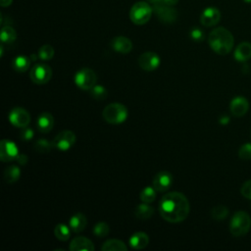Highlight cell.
<instances>
[{
  "instance_id": "6da1fadb",
  "label": "cell",
  "mask_w": 251,
  "mask_h": 251,
  "mask_svg": "<svg viewBox=\"0 0 251 251\" xmlns=\"http://www.w3.org/2000/svg\"><path fill=\"white\" fill-rule=\"evenodd\" d=\"M190 205L188 199L180 192H169L159 202V213L161 217L173 224L183 222L189 215Z\"/></svg>"
},
{
  "instance_id": "7a4b0ae2",
  "label": "cell",
  "mask_w": 251,
  "mask_h": 251,
  "mask_svg": "<svg viewBox=\"0 0 251 251\" xmlns=\"http://www.w3.org/2000/svg\"><path fill=\"white\" fill-rule=\"evenodd\" d=\"M208 42L214 52L219 55H226L231 51L234 39L233 35L228 29L220 26L214 28L210 32L208 36Z\"/></svg>"
},
{
  "instance_id": "3957f363",
  "label": "cell",
  "mask_w": 251,
  "mask_h": 251,
  "mask_svg": "<svg viewBox=\"0 0 251 251\" xmlns=\"http://www.w3.org/2000/svg\"><path fill=\"white\" fill-rule=\"evenodd\" d=\"M127 116L128 112L126 107L118 102L108 104L102 112L103 119L112 125H119L124 123L127 119Z\"/></svg>"
},
{
  "instance_id": "277c9868",
  "label": "cell",
  "mask_w": 251,
  "mask_h": 251,
  "mask_svg": "<svg viewBox=\"0 0 251 251\" xmlns=\"http://www.w3.org/2000/svg\"><path fill=\"white\" fill-rule=\"evenodd\" d=\"M251 227V217L244 211L235 212L229 222V231L233 236L246 234Z\"/></svg>"
},
{
  "instance_id": "5b68a950",
  "label": "cell",
  "mask_w": 251,
  "mask_h": 251,
  "mask_svg": "<svg viewBox=\"0 0 251 251\" xmlns=\"http://www.w3.org/2000/svg\"><path fill=\"white\" fill-rule=\"evenodd\" d=\"M153 13V7H151L147 2L139 1L132 5L129 11V19L130 21L137 25H141L146 24Z\"/></svg>"
},
{
  "instance_id": "8992f818",
  "label": "cell",
  "mask_w": 251,
  "mask_h": 251,
  "mask_svg": "<svg viewBox=\"0 0 251 251\" xmlns=\"http://www.w3.org/2000/svg\"><path fill=\"white\" fill-rule=\"evenodd\" d=\"M96 82L97 75L89 68L80 69L75 75V85L83 90H90L96 84Z\"/></svg>"
},
{
  "instance_id": "52a82bcc",
  "label": "cell",
  "mask_w": 251,
  "mask_h": 251,
  "mask_svg": "<svg viewBox=\"0 0 251 251\" xmlns=\"http://www.w3.org/2000/svg\"><path fill=\"white\" fill-rule=\"evenodd\" d=\"M30 79L36 84H45L52 77V69L45 63H36L29 72Z\"/></svg>"
},
{
  "instance_id": "ba28073f",
  "label": "cell",
  "mask_w": 251,
  "mask_h": 251,
  "mask_svg": "<svg viewBox=\"0 0 251 251\" xmlns=\"http://www.w3.org/2000/svg\"><path fill=\"white\" fill-rule=\"evenodd\" d=\"M153 12L156 14L158 19L166 24H172L176 22L177 18V12L173 6L164 4L163 2H159L154 4Z\"/></svg>"
},
{
  "instance_id": "9c48e42d",
  "label": "cell",
  "mask_w": 251,
  "mask_h": 251,
  "mask_svg": "<svg viewBox=\"0 0 251 251\" xmlns=\"http://www.w3.org/2000/svg\"><path fill=\"white\" fill-rule=\"evenodd\" d=\"M53 146L60 151L69 150L75 142V134L72 130L60 131L53 139Z\"/></svg>"
},
{
  "instance_id": "30bf717a",
  "label": "cell",
  "mask_w": 251,
  "mask_h": 251,
  "mask_svg": "<svg viewBox=\"0 0 251 251\" xmlns=\"http://www.w3.org/2000/svg\"><path fill=\"white\" fill-rule=\"evenodd\" d=\"M161 59L157 53L144 52L138 58L139 67L145 72H153L160 66Z\"/></svg>"
},
{
  "instance_id": "8fae6325",
  "label": "cell",
  "mask_w": 251,
  "mask_h": 251,
  "mask_svg": "<svg viewBox=\"0 0 251 251\" xmlns=\"http://www.w3.org/2000/svg\"><path fill=\"white\" fill-rule=\"evenodd\" d=\"M9 121L14 126L24 128L28 126L30 122V116L25 109L16 107L9 113Z\"/></svg>"
},
{
  "instance_id": "7c38bea8",
  "label": "cell",
  "mask_w": 251,
  "mask_h": 251,
  "mask_svg": "<svg viewBox=\"0 0 251 251\" xmlns=\"http://www.w3.org/2000/svg\"><path fill=\"white\" fill-rule=\"evenodd\" d=\"M19 155L18 146L9 139H3L0 142V160L2 162H10L16 160Z\"/></svg>"
},
{
  "instance_id": "4fadbf2b",
  "label": "cell",
  "mask_w": 251,
  "mask_h": 251,
  "mask_svg": "<svg viewBox=\"0 0 251 251\" xmlns=\"http://www.w3.org/2000/svg\"><path fill=\"white\" fill-rule=\"evenodd\" d=\"M221 20V12L216 7H208L203 10L200 16V23L207 27L216 25Z\"/></svg>"
},
{
  "instance_id": "5bb4252c",
  "label": "cell",
  "mask_w": 251,
  "mask_h": 251,
  "mask_svg": "<svg viewBox=\"0 0 251 251\" xmlns=\"http://www.w3.org/2000/svg\"><path fill=\"white\" fill-rule=\"evenodd\" d=\"M173 184V176L167 171H162L156 174L153 179V186L157 191L164 192Z\"/></svg>"
},
{
  "instance_id": "9a60e30c",
  "label": "cell",
  "mask_w": 251,
  "mask_h": 251,
  "mask_svg": "<svg viewBox=\"0 0 251 251\" xmlns=\"http://www.w3.org/2000/svg\"><path fill=\"white\" fill-rule=\"evenodd\" d=\"M229 110L234 117H243L249 110V103L245 97H234L229 103Z\"/></svg>"
},
{
  "instance_id": "2e32d148",
  "label": "cell",
  "mask_w": 251,
  "mask_h": 251,
  "mask_svg": "<svg viewBox=\"0 0 251 251\" xmlns=\"http://www.w3.org/2000/svg\"><path fill=\"white\" fill-rule=\"evenodd\" d=\"M111 47L116 52L127 54L132 49V42L126 36H116L111 41Z\"/></svg>"
},
{
  "instance_id": "e0dca14e",
  "label": "cell",
  "mask_w": 251,
  "mask_h": 251,
  "mask_svg": "<svg viewBox=\"0 0 251 251\" xmlns=\"http://www.w3.org/2000/svg\"><path fill=\"white\" fill-rule=\"evenodd\" d=\"M69 249L72 251H93L95 247L89 238L84 236H76L72 239Z\"/></svg>"
},
{
  "instance_id": "ac0fdd59",
  "label": "cell",
  "mask_w": 251,
  "mask_h": 251,
  "mask_svg": "<svg viewBox=\"0 0 251 251\" xmlns=\"http://www.w3.org/2000/svg\"><path fill=\"white\" fill-rule=\"evenodd\" d=\"M36 126H37V129L40 132H42V133L49 132L53 128V126H54L53 116L48 112L41 113L37 118Z\"/></svg>"
},
{
  "instance_id": "d6986e66",
  "label": "cell",
  "mask_w": 251,
  "mask_h": 251,
  "mask_svg": "<svg viewBox=\"0 0 251 251\" xmlns=\"http://www.w3.org/2000/svg\"><path fill=\"white\" fill-rule=\"evenodd\" d=\"M86 225H87L86 217L82 213H79V212L74 214L70 218V221H69V226H70L71 229L76 233L82 231L85 228Z\"/></svg>"
},
{
  "instance_id": "ffe728a7",
  "label": "cell",
  "mask_w": 251,
  "mask_h": 251,
  "mask_svg": "<svg viewBox=\"0 0 251 251\" xmlns=\"http://www.w3.org/2000/svg\"><path fill=\"white\" fill-rule=\"evenodd\" d=\"M149 243V236L143 231L133 233L129 238V245L131 248L139 250L144 249Z\"/></svg>"
},
{
  "instance_id": "44dd1931",
  "label": "cell",
  "mask_w": 251,
  "mask_h": 251,
  "mask_svg": "<svg viewBox=\"0 0 251 251\" xmlns=\"http://www.w3.org/2000/svg\"><path fill=\"white\" fill-rule=\"evenodd\" d=\"M234 58L238 62H245L251 58V43L241 42L234 50Z\"/></svg>"
},
{
  "instance_id": "7402d4cb",
  "label": "cell",
  "mask_w": 251,
  "mask_h": 251,
  "mask_svg": "<svg viewBox=\"0 0 251 251\" xmlns=\"http://www.w3.org/2000/svg\"><path fill=\"white\" fill-rule=\"evenodd\" d=\"M153 214H154V209L151 205H149V203L142 202V204L137 205L134 210V215L139 220H147L151 218Z\"/></svg>"
},
{
  "instance_id": "603a6c76",
  "label": "cell",
  "mask_w": 251,
  "mask_h": 251,
  "mask_svg": "<svg viewBox=\"0 0 251 251\" xmlns=\"http://www.w3.org/2000/svg\"><path fill=\"white\" fill-rule=\"evenodd\" d=\"M21 176V170L16 165H11L7 167L4 171V179L8 183H14L19 180Z\"/></svg>"
},
{
  "instance_id": "cb8c5ba5",
  "label": "cell",
  "mask_w": 251,
  "mask_h": 251,
  "mask_svg": "<svg viewBox=\"0 0 251 251\" xmlns=\"http://www.w3.org/2000/svg\"><path fill=\"white\" fill-rule=\"evenodd\" d=\"M103 251H126V245L120 239H109L101 246Z\"/></svg>"
},
{
  "instance_id": "d4e9b609",
  "label": "cell",
  "mask_w": 251,
  "mask_h": 251,
  "mask_svg": "<svg viewBox=\"0 0 251 251\" xmlns=\"http://www.w3.org/2000/svg\"><path fill=\"white\" fill-rule=\"evenodd\" d=\"M30 66V59L24 55H19L13 60V68L19 73H24L28 70Z\"/></svg>"
},
{
  "instance_id": "484cf974",
  "label": "cell",
  "mask_w": 251,
  "mask_h": 251,
  "mask_svg": "<svg viewBox=\"0 0 251 251\" xmlns=\"http://www.w3.org/2000/svg\"><path fill=\"white\" fill-rule=\"evenodd\" d=\"M0 38H1L2 43H12L17 38V32L12 26L5 25L1 29Z\"/></svg>"
},
{
  "instance_id": "4316f807",
  "label": "cell",
  "mask_w": 251,
  "mask_h": 251,
  "mask_svg": "<svg viewBox=\"0 0 251 251\" xmlns=\"http://www.w3.org/2000/svg\"><path fill=\"white\" fill-rule=\"evenodd\" d=\"M70 226L64 225V224H58L54 228V235L61 241H66L71 236V230Z\"/></svg>"
},
{
  "instance_id": "83f0119b",
  "label": "cell",
  "mask_w": 251,
  "mask_h": 251,
  "mask_svg": "<svg viewBox=\"0 0 251 251\" xmlns=\"http://www.w3.org/2000/svg\"><path fill=\"white\" fill-rule=\"evenodd\" d=\"M156 189L154 186H146L144 187L139 194L140 200L144 203H152L156 198Z\"/></svg>"
},
{
  "instance_id": "f1b7e54d",
  "label": "cell",
  "mask_w": 251,
  "mask_h": 251,
  "mask_svg": "<svg viewBox=\"0 0 251 251\" xmlns=\"http://www.w3.org/2000/svg\"><path fill=\"white\" fill-rule=\"evenodd\" d=\"M53 142L49 141L47 139H38L34 142L33 144V148L35 149V151L39 152V153H48L51 151V149L53 148Z\"/></svg>"
},
{
  "instance_id": "f546056e",
  "label": "cell",
  "mask_w": 251,
  "mask_h": 251,
  "mask_svg": "<svg viewBox=\"0 0 251 251\" xmlns=\"http://www.w3.org/2000/svg\"><path fill=\"white\" fill-rule=\"evenodd\" d=\"M89 92H90L91 97L94 98L95 100H98V101L104 100L107 97V95H108L107 89L103 85H99V84H95L89 90Z\"/></svg>"
},
{
  "instance_id": "4dcf8cb0",
  "label": "cell",
  "mask_w": 251,
  "mask_h": 251,
  "mask_svg": "<svg viewBox=\"0 0 251 251\" xmlns=\"http://www.w3.org/2000/svg\"><path fill=\"white\" fill-rule=\"evenodd\" d=\"M212 218L216 221H223L225 220L228 215V209L224 205H218L215 206L211 211Z\"/></svg>"
},
{
  "instance_id": "1f68e13d",
  "label": "cell",
  "mask_w": 251,
  "mask_h": 251,
  "mask_svg": "<svg viewBox=\"0 0 251 251\" xmlns=\"http://www.w3.org/2000/svg\"><path fill=\"white\" fill-rule=\"evenodd\" d=\"M54 54H55L54 48L49 44H44L39 48L37 55H38V58H40L41 60L48 61L53 58Z\"/></svg>"
},
{
  "instance_id": "d6a6232c",
  "label": "cell",
  "mask_w": 251,
  "mask_h": 251,
  "mask_svg": "<svg viewBox=\"0 0 251 251\" xmlns=\"http://www.w3.org/2000/svg\"><path fill=\"white\" fill-rule=\"evenodd\" d=\"M92 231L97 237H105L110 232V226L105 222H99L94 226Z\"/></svg>"
},
{
  "instance_id": "836d02e7",
  "label": "cell",
  "mask_w": 251,
  "mask_h": 251,
  "mask_svg": "<svg viewBox=\"0 0 251 251\" xmlns=\"http://www.w3.org/2000/svg\"><path fill=\"white\" fill-rule=\"evenodd\" d=\"M238 157L242 160H251V143H245L239 147Z\"/></svg>"
},
{
  "instance_id": "e575fe53",
  "label": "cell",
  "mask_w": 251,
  "mask_h": 251,
  "mask_svg": "<svg viewBox=\"0 0 251 251\" xmlns=\"http://www.w3.org/2000/svg\"><path fill=\"white\" fill-rule=\"evenodd\" d=\"M189 35H190L191 39L194 40V41H196V42L202 41V40L204 39V37H205V34H204L203 30H202L201 28H199V27H193V28L190 30Z\"/></svg>"
},
{
  "instance_id": "d590c367",
  "label": "cell",
  "mask_w": 251,
  "mask_h": 251,
  "mask_svg": "<svg viewBox=\"0 0 251 251\" xmlns=\"http://www.w3.org/2000/svg\"><path fill=\"white\" fill-rule=\"evenodd\" d=\"M240 193L242 194L243 197L251 200V179L245 181L241 188H240Z\"/></svg>"
},
{
  "instance_id": "8d00e7d4",
  "label": "cell",
  "mask_w": 251,
  "mask_h": 251,
  "mask_svg": "<svg viewBox=\"0 0 251 251\" xmlns=\"http://www.w3.org/2000/svg\"><path fill=\"white\" fill-rule=\"evenodd\" d=\"M33 135H34L33 130L29 127H26V126L24 127V129L21 132V138L25 141H29L30 139L33 138Z\"/></svg>"
},
{
  "instance_id": "74e56055",
  "label": "cell",
  "mask_w": 251,
  "mask_h": 251,
  "mask_svg": "<svg viewBox=\"0 0 251 251\" xmlns=\"http://www.w3.org/2000/svg\"><path fill=\"white\" fill-rule=\"evenodd\" d=\"M16 161L18 162V164L25 166V165H26L28 159H27V156H26V155H25V154H19L18 157H17V159H16Z\"/></svg>"
},
{
  "instance_id": "f35d334b",
  "label": "cell",
  "mask_w": 251,
  "mask_h": 251,
  "mask_svg": "<svg viewBox=\"0 0 251 251\" xmlns=\"http://www.w3.org/2000/svg\"><path fill=\"white\" fill-rule=\"evenodd\" d=\"M162 2L164 4H167V5H170V6H174V5H176L178 2V0H162Z\"/></svg>"
},
{
  "instance_id": "ab89813d",
  "label": "cell",
  "mask_w": 251,
  "mask_h": 251,
  "mask_svg": "<svg viewBox=\"0 0 251 251\" xmlns=\"http://www.w3.org/2000/svg\"><path fill=\"white\" fill-rule=\"evenodd\" d=\"M13 0H1V6L2 7H8L12 4Z\"/></svg>"
},
{
  "instance_id": "60d3db41",
  "label": "cell",
  "mask_w": 251,
  "mask_h": 251,
  "mask_svg": "<svg viewBox=\"0 0 251 251\" xmlns=\"http://www.w3.org/2000/svg\"><path fill=\"white\" fill-rule=\"evenodd\" d=\"M228 121H229V119H228V117H226V116H224V117H222L221 119H220V123L222 124V125H226L227 123H228Z\"/></svg>"
},
{
  "instance_id": "b9f144b4",
  "label": "cell",
  "mask_w": 251,
  "mask_h": 251,
  "mask_svg": "<svg viewBox=\"0 0 251 251\" xmlns=\"http://www.w3.org/2000/svg\"><path fill=\"white\" fill-rule=\"evenodd\" d=\"M149 2H151L152 4H156V3H159V2H162V0H147Z\"/></svg>"
},
{
  "instance_id": "7bdbcfd3",
  "label": "cell",
  "mask_w": 251,
  "mask_h": 251,
  "mask_svg": "<svg viewBox=\"0 0 251 251\" xmlns=\"http://www.w3.org/2000/svg\"><path fill=\"white\" fill-rule=\"evenodd\" d=\"M30 60H32V61H35V60H36L35 54H32V55H31V57H30Z\"/></svg>"
},
{
  "instance_id": "ee69618b",
  "label": "cell",
  "mask_w": 251,
  "mask_h": 251,
  "mask_svg": "<svg viewBox=\"0 0 251 251\" xmlns=\"http://www.w3.org/2000/svg\"><path fill=\"white\" fill-rule=\"evenodd\" d=\"M243 2H245V3H247V4H251V0H242Z\"/></svg>"
}]
</instances>
